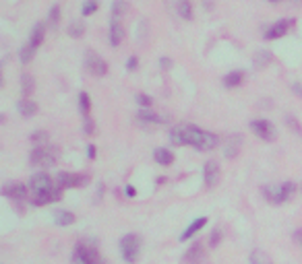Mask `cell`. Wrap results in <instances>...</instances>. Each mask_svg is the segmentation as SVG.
<instances>
[{
    "label": "cell",
    "mask_w": 302,
    "mask_h": 264,
    "mask_svg": "<svg viewBox=\"0 0 302 264\" xmlns=\"http://www.w3.org/2000/svg\"><path fill=\"white\" fill-rule=\"evenodd\" d=\"M170 140L176 147H195L199 151H211L218 147L220 138L218 134H213L209 130H201L193 124H184V126H176L170 130Z\"/></svg>",
    "instance_id": "cell-1"
},
{
    "label": "cell",
    "mask_w": 302,
    "mask_h": 264,
    "mask_svg": "<svg viewBox=\"0 0 302 264\" xmlns=\"http://www.w3.org/2000/svg\"><path fill=\"white\" fill-rule=\"evenodd\" d=\"M294 190H296V184L294 182H282L278 184V186H263V196L265 200H269L271 205H283V202H288L290 196L294 194Z\"/></svg>",
    "instance_id": "cell-2"
},
{
    "label": "cell",
    "mask_w": 302,
    "mask_h": 264,
    "mask_svg": "<svg viewBox=\"0 0 302 264\" xmlns=\"http://www.w3.org/2000/svg\"><path fill=\"white\" fill-rule=\"evenodd\" d=\"M120 254H122L124 262L135 264L141 256V237L135 233H128L120 240Z\"/></svg>",
    "instance_id": "cell-3"
},
{
    "label": "cell",
    "mask_w": 302,
    "mask_h": 264,
    "mask_svg": "<svg viewBox=\"0 0 302 264\" xmlns=\"http://www.w3.org/2000/svg\"><path fill=\"white\" fill-rule=\"evenodd\" d=\"M58 161V149L54 147H36L33 151L29 153V163L31 165H38V167H50Z\"/></svg>",
    "instance_id": "cell-4"
},
{
    "label": "cell",
    "mask_w": 302,
    "mask_h": 264,
    "mask_svg": "<svg viewBox=\"0 0 302 264\" xmlns=\"http://www.w3.org/2000/svg\"><path fill=\"white\" fill-rule=\"evenodd\" d=\"M2 194L6 198H11L13 202H17V208H19V213H23V202L29 198V186L19 184V182L4 184V186H2Z\"/></svg>",
    "instance_id": "cell-5"
},
{
    "label": "cell",
    "mask_w": 302,
    "mask_h": 264,
    "mask_svg": "<svg viewBox=\"0 0 302 264\" xmlns=\"http://www.w3.org/2000/svg\"><path fill=\"white\" fill-rule=\"evenodd\" d=\"M251 130L255 132V136H259L261 140H265V143H273L275 136H278V130H275L273 122L269 120H253L251 122Z\"/></svg>",
    "instance_id": "cell-6"
},
{
    "label": "cell",
    "mask_w": 302,
    "mask_h": 264,
    "mask_svg": "<svg viewBox=\"0 0 302 264\" xmlns=\"http://www.w3.org/2000/svg\"><path fill=\"white\" fill-rule=\"evenodd\" d=\"M89 175H81V173H71V171H60L56 175V186L60 188H79V186H87Z\"/></svg>",
    "instance_id": "cell-7"
},
{
    "label": "cell",
    "mask_w": 302,
    "mask_h": 264,
    "mask_svg": "<svg viewBox=\"0 0 302 264\" xmlns=\"http://www.w3.org/2000/svg\"><path fill=\"white\" fill-rule=\"evenodd\" d=\"M54 186H56V182L52 180L48 173H36V175H31V180H29V192L33 196L44 194V192H48Z\"/></svg>",
    "instance_id": "cell-8"
},
{
    "label": "cell",
    "mask_w": 302,
    "mask_h": 264,
    "mask_svg": "<svg viewBox=\"0 0 302 264\" xmlns=\"http://www.w3.org/2000/svg\"><path fill=\"white\" fill-rule=\"evenodd\" d=\"M85 66H87V70H89L93 76H103V75L108 73L106 60H103L101 56H98L93 50H89L87 56H85Z\"/></svg>",
    "instance_id": "cell-9"
},
{
    "label": "cell",
    "mask_w": 302,
    "mask_h": 264,
    "mask_svg": "<svg viewBox=\"0 0 302 264\" xmlns=\"http://www.w3.org/2000/svg\"><path fill=\"white\" fill-rule=\"evenodd\" d=\"M184 264H207V252L201 244H193L191 248L186 250L184 258H182Z\"/></svg>",
    "instance_id": "cell-10"
},
{
    "label": "cell",
    "mask_w": 302,
    "mask_h": 264,
    "mask_svg": "<svg viewBox=\"0 0 302 264\" xmlns=\"http://www.w3.org/2000/svg\"><path fill=\"white\" fill-rule=\"evenodd\" d=\"M294 25V21H290V19H282V21H275L269 29H267L263 35H265V39H280L283 38V35L288 33V29Z\"/></svg>",
    "instance_id": "cell-11"
},
{
    "label": "cell",
    "mask_w": 302,
    "mask_h": 264,
    "mask_svg": "<svg viewBox=\"0 0 302 264\" xmlns=\"http://www.w3.org/2000/svg\"><path fill=\"white\" fill-rule=\"evenodd\" d=\"M62 198V188L60 186H54L50 188L48 192H44V194H38V196H31V202L36 207H44V205H50V202H56Z\"/></svg>",
    "instance_id": "cell-12"
},
{
    "label": "cell",
    "mask_w": 302,
    "mask_h": 264,
    "mask_svg": "<svg viewBox=\"0 0 302 264\" xmlns=\"http://www.w3.org/2000/svg\"><path fill=\"white\" fill-rule=\"evenodd\" d=\"M220 165L215 163V161H207L205 167H203V178H205V186L207 188H213V186H218V182H220Z\"/></svg>",
    "instance_id": "cell-13"
},
{
    "label": "cell",
    "mask_w": 302,
    "mask_h": 264,
    "mask_svg": "<svg viewBox=\"0 0 302 264\" xmlns=\"http://www.w3.org/2000/svg\"><path fill=\"white\" fill-rule=\"evenodd\" d=\"M240 147H242V138H240V134L228 136L226 143H223V157H228V159H234V157L240 153Z\"/></svg>",
    "instance_id": "cell-14"
},
{
    "label": "cell",
    "mask_w": 302,
    "mask_h": 264,
    "mask_svg": "<svg viewBox=\"0 0 302 264\" xmlns=\"http://www.w3.org/2000/svg\"><path fill=\"white\" fill-rule=\"evenodd\" d=\"M124 38V27H122V21L118 17H112L110 21V46H120V41Z\"/></svg>",
    "instance_id": "cell-15"
},
{
    "label": "cell",
    "mask_w": 302,
    "mask_h": 264,
    "mask_svg": "<svg viewBox=\"0 0 302 264\" xmlns=\"http://www.w3.org/2000/svg\"><path fill=\"white\" fill-rule=\"evenodd\" d=\"M205 225H207V217H199V219H195V221H193L191 225H188V227H186V229H184L182 233H180V242H186V240H191V237L199 233V231L203 229Z\"/></svg>",
    "instance_id": "cell-16"
},
{
    "label": "cell",
    "mask_w": 302,
    "mask_h": 264,
    "mask_svg": "<svg viewBox=\"0 0 302 264\" xmlns=\"http://www.w3.org/2000/svg\"><path fill=\"white\" fill-rule=\"evenodd\" d=\"M137 120L145 122V124H166L168 122L166 116H160V113H153L149 110H141L139 113H137Z\"/></svg>",
    "instance_id": "cell-17"
},
{
    "label": "cell",
    "mask_w": 302,
    "mask_h": 264,
    "mask_svg": "<svg viewBox=\"0 0 302 264\" xmlns=\"http://www.w3.org/2000/svg\"><path fill=\"white\" fill-rule=\"evenodd\" d=\"M44 35H46V25L44 23H36L33 25V29H31V35H29V43L38 50L41 46V41H44Z\"/></svg>",
    "instance_id": "cell-18"
},
{
    "label": "cell",
    "mask_w": 302,
    "mask_h": 264,
    "mask_svg": "<svg viewBox=\"0 0 302 264\" xmlns=\"http://www.w3.org/2000/svg\"><path fill=\"white\" fill-rule=\"evenodd\" d=\"M153 159H155V163L158 165H172L174 163V153L170 151V149H155L153 151Z\"/></svg>",
    "instance_id": "cell-19"
},
{
    "label": "cell",
    "mask_w": 302,
    "mask_h": 264,
    "mask_svg": "<svg viewBox=\"0 0 302 264\" xmlns=\"http://www.w3.org/2000/svg\"><path fill=\"white\" fill-rule=\"evenodd\" d=\"M242 81H244V73H242V70H232V73H228L226 76H223V87L234 89V87L242 85Z\"/></svg>",
    "instance_id": "cell-20"
},
{
    "label": "cell",
    "mask_w": 302,
    "mask_h": 264,
    "mask_svg": "<svg viewBox=\"0 0 302 264\" xmlns=\"http://www.w3.org/2000/svg\"><path fill=\"white\" fill-rule=\"evenodd\" d=\"M17 108H19V112H21V116H23V118H31L33 113L38 112V103L33 101V99L23 97L19 103H17Z\"/></svg>",
    "instance_id": "cell-21"
},
{
    "label": "cell",
    "mask_w": 302,
    "mask_h": 264,
    "mask_svg": "<svg viewBox=\"0 0 302 264\" xmlns=\"http://www.w3.org/2000/svg\"><path fill=\"white\" fill-rule=\"evenodd\" d=\"M54 223L58 227H68L75 223V215L71 213V210H56L54 213Z\"/></svg>",
    "instance_id": "cell-22"
},
{
    "label": "cell",
    "mask_w": 302,
    "mask_h": 264,
    "mask_svg": "<svg viewBox=\"0 0 302 264\" xmlns=\"http://www.w3.org/2000/svg\"><path fill=\"white\" fill-rule=\"evenodd\" d=\"M21 89H23V97H31L33 91H36V81L29 73H25L21 76Z\"/></svg>",
    "instance_id": "cell-23"
},
{
    "label": "cell",
    "mask_w": 302,
    "mask_h": 264,
    "mask_svg": "<svg viewBox=\"0 0 302 264\" xmlns=\"http://www.w3.org/2000/svg\"><path fill=\"white\" fill-rule=\"evenodd\" d=\"M178 15L182 17V19L191 21L193 19V6H191V0H180L178 2Z\"/></svg>",
    "instance_id": "cell-24"
},
{
    "label": "cell",
    "mask_w": 302,
    "mask_h": 264,
    "mask_svg": "<svg viewBox=\"0 0 302 264\" xmlns=\"http://www.w3.org/2000/svg\"><path fill=\"white\" fill-rule=\"evenodd\" d=\"M271 62V52L269 50H259L257 56H255V66L257 68H263Z\"/></svg>",
    "instance_id": "cell-25"
},
{
    "label": "cell",
    "mask_w": 302,
    "mask_h": 264,
    "mask_svg": "<svg viewBox=\"0 0 302 264\" xmlns=\"http://www.w3.org/2000/svg\"><path fill=\"white\" fill-rule=\"evenodd\" d=\"M126 11H128V2H126V0H114V2H112V17L122 19V15Z\"/></svg>",
    "instance_id": "cell-26"
},
{
    "label": "cell",
    "mask_w": 302,
    "mask_h": 264,
    "mask_svg": "<svg viewBox=\"0 0 302 264\" xmlns=\"http://www.w3.org/2000/svg\"><path fill=\"white\" fill-rule=\"evenodd\" d=\"M79 112H81V116H89V112H91V101H89V95L87 93H81L79 95Z\"/></svg>",
    "instance_id": "cell-27"
},
{
    "label": "cell",
    "mask_w": 302,
    "mask_h": 264,
    "mask_svg": "<svg viewBox=\"0 0 302 264\" xmlns=\"http://www.w3.org/2000/svg\"><path fill=\"white\" fill-rule=\"evenodd\" d=\"M100 8V2L98 0H85L83 2V6H81V15L83 17H89V15H93Z\"/></svg>",
    "instance_id": "cell-28"
},
{
    "label": "cell",
    "mask_w": 302,
    "mask_h": 264,
    "mask_svg": "<svg viewBox=\"0 0 302 264\" xmlns=\"http://www.w3.org/2000/svg\"><path fill=\"white\" fill-rule=\"evenodd\" d=\"M33 54H36V48H33L31 43H27V46H23V48H21V52H19V58H21V62H23V64H27L29 60L33 58Z\"/></svg>",
    "instance_id": "cell-29"
},
{
    "label": "cell",
    "mask_w": 302,
    "mask_h": 264,
    "mask_svg": "<svg viewBox=\"0 0 302 264\" xmlns=\"http://www.w3.org/2000/svg\"><path fill=\"white\" fill-rule=\"evenodd\" d=\"M68 33H71V38H81V35L85 33L83 21H75V23L68 25Z\"/></svg>",
    "instance_id": "cell-30"
},
{
    "label": "cell",
    "mask_w": 302,
    "mask_h": 264,
    "mask_svg": "<svg viewBox=\"0 0 302 264\" xmlns=\"http://www.w3.org/2000/svg\"><path fill=\"white\" fill-rule=\"evenodd\" d=\"M46 140H48V132L46 130H36L31 134V143L36 145V147H44Z\"/></svg>",
    "instance_id": "cell-31"
},
{
    "label": "cell",
    "mask_w": 302,
    "mask_h": 264,
    "mask_svg": "<svg viewBox=\"0 0 302 264\" xmlns=\"http://www.w3.org/2000/svg\"><path fill=\"white\" fill-rule=\"evenodd\" d=\"M48 21H50V27H56L58 21H60V6L54 4L50 8V13H48Z\"/></svg>",
    "instance_id": "cell-32"
},
{
    "label": "cell",
    "mask_w": 302,
    "mask_h": 264,
    "mask_svg": "<svg viewBox=\"0 0 302 264\" xmlns=\"http://www.w3.org/2000/svg\"><path fill=\"white\" fill-rule=\"evenodd\" d=\"M251 262H253V264H271V262H269V258H267L261 250H255V252H253Z\"/></svg>",
    "instance_id": "cell-33"
},
{
    "label": "cell",
    "mask_w": 302,
    "mask_h": 264,
    "mask_svg": "<svg viewBox=\"0 0 302 264\" xmlns=\"http://www.w3.org/2000/svg\"><path fill=\"white\" fill-rule=\"evenodd\" d=\"M286 124L294 130V134H298V136H302V126L298 124V122L294 120V116H286Z\"/></svg>",
    "instance_id": "cell-34"
},
{
    "label": "cell",
    "mask_w": 302,
    "mask_h": 264,
    "mask_svg": "<svg viewBox=\"0 0 302 264\" xmlns=\"http://www.w3.org/2000/svg\"><path fill=\"white\" fill-rule=\"evenodd\" d=\"M93 128H96V124H93L91 116H85V118H83V132H85L87 136H91V134H93Z\"/></svg>",
    "instance_id": "cell-35"
},
{
    "label": "cell",
    "mask_w": 302,
    "mask_h": 264,
    "mask_svg": "<svg viewBox=\"0 0 302 264\" xmlns=\"http://www.w3.org/2000/svg\"><path fill=\"white\" fill-rule=\"evenodd\" d=\"M220 242H221V231L215 229V231L211 233V237H209V245H211V248H218Z\"/></svg>",
    "instance_id": "cell-36"
},
{
    "label": "cell",
    "mask_w": 302,
    "mask_h": 264,
    "mask_svg": "<svg viewBox=\"0 0 302 264\" xmlns=\"http://www.w3.org/2000/svg\"><path fill=\"white\" fill-rule=\"evenodd\" d=\"M137 103H139L141 108H151V97L149 95H137Z\"/></svg>",
    "instance_id": "cell-37"
},
{
    "label": "cell",
    "mask_w": 302,
    "mask_h": 264,
    "mask_svg": "<svg viewBox=\"0 0 302 264\" xmlns=\"http://www.w3.org/2000/svg\"><path fill=\"white\" fill-rule=\"evenodd\" d=\"M137 64H139V58L131 56V58L126 60V70H137Z\"/></svg>",
    "instance_id": "cell-38"
},
{
    "label": "cell",
    "mask_w": 302,
    "mask_h": 264,
    "mask_svg": "<svg viewBox=\"0 0 302 264\" xmlns=\"http://www.w3.org/2000/svg\"><path fill=\"white\" fill-rule=\"evenodd\" d=\"M124 194H126L128 198H135V196H137V188H135V186H126V188H124Z\"/></svg>",
    "instance_id": "cell-39"
},
{
    "label": "cell",
    "mask_w": 302,
    "mask_h": 264,
    "mask_svg": "<svg viewBox=\"0 0 302 264\" xmlns=\"http://www.w3.org/2000/svg\"><path fill=\"white\" fill-rule=\"evenodd\" d=\"M292 91H294L298 97L302 99V83H292Z\"/></svg>",
    "instance_id": "cell-40"
},
{
    "label": "cell",
    "mask_w": 302,
    "mask_h": 264,
    "mask_svg": "<svg viewBox=\"0 0 302 264\" xmlns=\"http://www.w3.org/2000/svg\"><path fill=\"white\" fill-rule=\"evenodd\" d=\"M170 64H172V60H170V58H160V66H161L163 70H168Z\"/></svg>",
    "instance_id": "cell-41"
},
{
    "label": "cell",
    "mask_w": 302,
    "mask_h": 264,
    "mask_svg": "<svg viewBox=\"0 0 302 264\" xmlns=\"http://www.w3.org/2000/svg\"><path fill=\"white\" fill-rule=\"evenodd\" d=\"M87 155H89V159H96V147L93 145L87 147Z\"/></svg>",
    "instance_id": "cell-42"
},
{
    "label": "cell",
    "mask_w": 302,
    "mask_h": 264,
    "mask_svg": "<svg viewBox=\"0 0 302 264\" xmlns=\"http://www.w3.org/2000/svg\"><path fill=\"white\" fill-rule=\"evenodd\" d=\"M296 240H298V244H300V245H302V231H300V229H298V231H296Z\"/></svg>",
    "instance_id": "cell-43"
},
{
    "label": "cell",
    "mask_w": 302,
    "mask_h": 264,
    "mask_svg": "<svg viewBox=\"0 0 302 264\" xmlns=\"http://www.w3.org/2000/svg\"><path fill=\"white\" fill-rule=\"evenodd\" d=\"M269 2H280V0H269Z\"/></svg>",
    "instance_id": "cell-44"
}]
</instances>
